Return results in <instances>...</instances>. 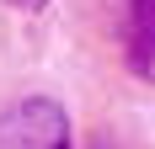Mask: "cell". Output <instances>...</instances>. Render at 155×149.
Masks as SVG:
<instances>
[{"mask_svg":"<svg viewBox=\"0 0 155 149\" xmlns=\"http://www.w3.org/2000/svg\"><path fill=\"white\" fill-rule=\"evenodd\" d=\"M123 64L134 80L155 85V0H128L123 16Z\"/></svg>","mask_w":155,"mask_h":149,"instance_id":"cell-2","label":"cell"},{"mask_svg":"<svg viewBox=\"0 0 155 149\" xmlns=\"http://www.w3.org/2000/svg\"><path fill=\"white\" fill-rule=\"evenodd\" d=\"M0 149H75L70 112L54 96H21L0 112Z\"/></svg>","mask_w":155,"mask_h":149,"instance_id":"cell-1","label":"cell"},{"mask_svg":"<svg viewBox=\"0 0 155 149\" xmlns=\"http://www.w3.org/2000/svg\"><path fill=\"white\" fill-rule=\"evenodd\" d=\"M86 149H112V144H107V138H91V144H86Z\"/></svg>","mask_w":155,"mask_h":149,"instance_id":"cell-4","label":"cell"},{"mask_svg":"<svg viewBox=\"0 0 155 149\" xmlns=\"http://www.w3.org/2000/svg\"><path fill=\"white\" fill-rule=\"evenodd\" d=\"M5 5H16V11H48V0H5Z\"/></svg>","mask_w":155,"mask_h":149,"instance_id":"cell-3","label":"cell"}]
</instances>
